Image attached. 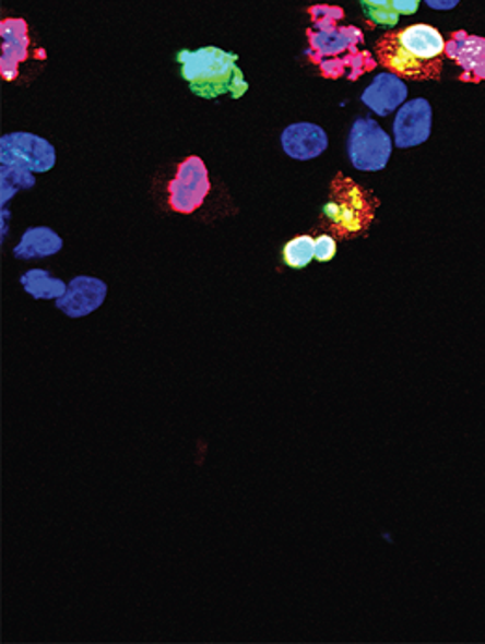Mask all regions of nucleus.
Instances as JSON below:
<instances>
[{"label":"nucleus","instance_id":"f257e3e1","mask_svg":"<svg viewBox=\"0 0 485 644\" xmlns=\"http://www.w3.org/2000/svg\"><path fill=\"white\" fill-rule=\"evenodd\" d=\"M312 26L308 28V59L318 65L327 79L357 81L374 70L377 60L363 51L364 34L353 25H340L344 10L329 4L310 8Z\"/></svg>","mask_w":485,"mask_h":644},{"label":"nucleus","instance_id":"f03ea898","mask_svg":"<svg viewBox=\"0 0 485 644\" xmlns=\"http://www.w3.org/2000/svg\"><path fill=\"white\" fill-rule=\"evenodd\" d=\"M447 39L431 25L416 23L376 41L377 62L407 81H437L445 68Z\"/></svg>","mask_w":485,"mask_h":644},{"label":"nucleus","instance_id":"7ed1b4c3","mask_svg":"<svg viewBox=\"0 0 485 644\" xmlns=\"http://www.w3.org/2000/svg\"><path fill=\"white\" fill-rule=\"evenodd\" d=\"M178 62L189 91L202 99H217L221 96L239 99L249 91V83L237 65V55L234 52L218 47H202L197 51L179 52Z\"/></svg>","mask_w":485,"mask_h":644},{"label":"nucleus","instance_id":"20e7f679","mask_svg":"<svg viewBox=\"0 0 485 644\" xmlns=\"http://www.w3.org/2000/svg\"><path fill=\"white\" fill-rule=\"evenodd\" d=\"M376 207L374 194L340 175L332 181L329 200L321 213L334 232L342 238H352L368 230L376 215Z\"/></svg>","mask_w":485,"mask_h":644},{"label":"nucleus","instance_id":"39448f33","mask_svg":"<svg viewBox=\"0 0 485 644\" xmlns=\"http://www.w3.org/2000/svg\"><path fill=\"white\" fill-rule=\"evenodd\" d=\"M394 142L374 118H357L347 136V157L357 170L379 172L390 162Z\"/></svg>","mask_w":485,"mask_h":644},{"label":"nucleus","instance_id":"423d86ee","mask_svg":"<svg viewBox=\"0 0 485 644\" xmlns=\"http://www.w3.org/2000/svg\"><path fill=\"white\" fill-rule=\"evenodd\" d=\"M0 162L10 167L25 168L34 175H44L57 165V150L44 136L15 131L0 139Z\"/></svg>","mask_w":485,"mask_h":644},{"label":"nucleus","instance_id":"0eeeda50","mask_svg":"<svg viewBox=\"0 0 485 644\" xmlns=\"http://www.w3.org/2000/svg\"><path fill=\"white\" fill-rule=\"evenodd\" d=\"M210 175L205 163L199 155L187 157L186 162L178 165V172L170 183V207L176 213L197 212L204 204L205 196L210 194Z\"/></svg>","mask_w":485,"mask_h":644},{"label":"nucleus","instance_id":"6e6552de","mask_svg":"<svg viewBox=\"0 0 485 644\" xmlns=\"http://www.w3.org/2000/svg\"><path fill=\"white\" fill-rule=\"evenodd\" d=\"M434 110L428 99L416 97L398 109L394 120V144L397 148L407 150L421 146L431 136Z\"/></svg>","mask_w":485,"mask_h":644},{"label":"nucleus","instance_id":"1a4fd4ad","mask_svg":"<svg viewBox=\"0 0 485 644\" xmlns=\"http://www.w3.org/2000/svg\"><path fill=\"white\" fill-rule=\"evenodd\" d=\"M445 55L460 65L463 83H484L485 81V38L458 31L450 34Z\"/></svg>","mask_w":485,"mask_h":644},{"label":"nucleus","instance_id":"9d476101","mask_svg":"<svg viewBox=\"0 0 485 644\" xmlns=\"http://www.w3.org/2000/svg\"><path fill=\"white\" fill-rule=\"evenodd\" d=\"M107 297V284L102 278L75 277L68 284V291L57 299V309L68 318H84L96 312Z\"/></svg>","mask_w":485,"mask_h":644},{"label":"nucleus","instance_id":"9b49d317","mask_svg":"<svg viewBox=\"0 0 485 644\" xmlns=\"http://www.w3.org/2000/svg\"><path fill=\"white\" fill-rule=\"evenodd\" d=\"M0 38H2L0 73L4 81H15L20 77V65L28 59V49H31L26 21L17 20V17L2 21Z\"/></svg>","mask_w":485,"mask_h":644},{"label":"nucleus","instance_id":"f8f14e48","mask_svg":"<svg viewBox=\"0 0 485 644\" xmlns=\"http://www.w3.org/2000/svg\"><path fill=\"white\" fill-rule=\"evenodd\" d=\"M281 144L284 154L295 162H312L329 148V136L316 123H292L282 131Z\"/></svg>","mask_w":485,"mask_h":644},{"label":"nucleus","instance_id":"ddd939ff","mask_svg":"<svg viewBox=\"0 0 485 644\" xmlns=\"http://www.w3.org/2000/svg\"><path fill=\"white\" fill-rule=\"evenodd\" d=\"M360 99L377 117H389L405 104L407 84L403 83L402 77H398L390 71H385L371 81L370 86L363 92Z\"/></svg>","mask_w":485,"mask_h":644},{"label":"nucleus","instance_id":"4468645a","mask_svg":"<svg viewBox=\"0 0 485 644\" xmlns=\"http://www.w3.org/2000/svg\"><path fill=\"white\" fill-rule=\"evenodd\" d=\"M62 238L52 228L33 226L23 234L20 243L13 249V257L17 260L55 257L62 251Z\"/></svg>","mask_w":485,"mask_h":644},{"label":"nucleus","instance_id":"2eb2a0df","mask_svg":"<svg viewBox=\"0 0 485 644\" xmlns=\"http://www.w3.org/2000/svg\"><path fill=\"white\" fill-rule=\"evenodd\" d=\"M360 7L371 25L392 28L403 15L418 12L421 0H360Z\"/></svg>","mask_w":485,"mask_h":644},{"label":"nucleus","instance_id":"dca6fc26","mask_svg":"<svg viewBox=\"0 0 485 644\" xmlns=\"http://www.w3.org/2000/svg\"><path fill=\"white\" fill-rule=\"evenodd\" d=\"M21 286L34 299H60L68 291L62 278L52 277L49 271L31 270L21 277Z\"/></svg>","mask_w":485,"mask_h":644},{"label":"nucleus","instance_id":"f3484780","mask_svg":"<svg viewBox=\"0 0 485 644\" xmlns=\"http://www.w3.org/2000/svg\"><path fill=\"white\" fill-rule=\"evenodd\" d=\"M36 186L34 172L25 168L10 167L2 165V175H0V188H2V210L7 207L8 200H12L20 191L33 189Z\"/></svg>","mask_w":485,"mask_h":644},{"label":"nucleus","instance_id":"a211bd4d","mask_svg":"<svg viewBox=\"0 0 485 644\" xmlns=\"http://www.w3.org/2000/svg\"><path fill=\"white\" fill-rule=\"evenodd\" d=\"M282 257H284V264L287 267H292V270L307 267L314 258H316L314 257V238H310V236H299V238L287 241Z\"/></svg>","mask_w":485,"mask_h":644},{"label":"nucleus","instance_id":"6ab92c4d","mask_svg":"<svg viewBox=\"0 0 485 644\" xmlns=\"http://www.w3.org/2000/svg\"><path fill=\"white\" fill-rule=\"evenodd\" d=\"M336 254V239L329 234H321L320 238L314 239V257L318 262H331Z\"/></svg>","mask_w":485,"mask_h":644},{"label":"nucleus","instance_id":"aec40b11","mask_svg":"<svg viewBox=\"0 0 485 644\" xmlns=\"http://www.w3.org/2000/svg\"><path fill=\"white\" fill-rule=\"evenodd\" d=\"M424 2L431 10H437V12H450V10H453V8L460 4V0H424Z\"/></svg>","mask_w":485,"mask_h":644}]
</instances>
